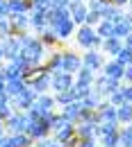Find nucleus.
<instances>
[{"label":"nucleus","instance_id":"nucleus-1","mask_svg":"<svg viewBox=\"0 0 132 147\" xmlns=\"http://www.w3.org/2000/svg\"><path fill=\"white\" fill-rule=\"evenodd\" d=\"M30 122H32V120L27 118L25 111H14V113L5 120V129H7V134H23V131H27Z\"/></svg>","mask_w":132,"mask_h":147},{"label":"nucleus","instance_id":"nucleus-2","mask_svg":"<svg viewBox=\"0 0 132 147\" xmlns=\"http://www.w3.org/2000/svg\"><path fill=\"white\" fill-rule=\"evenodd\" d=\"M39 93L32 88V86H25V91L16 95V97H9V107L14 111H27L32 104H34V100H37Z\"/></svg>","mask_w":132,"mask_h":147},{"label":"nucleus","instance_id":"nucleus-3","mask_svg":"<svg viewBox=\"0 0 132 147\" xmlns=\"http://www.w3.org/2000/svg\"><path fill=\"white\" fill-rule=\"evenodd\" d=\"M75 36H77V43H80L82 48H87V50L98 48V45L103 43V38L96 34V30L91 27V25H82V27L75 32Z\"/></svg>","mask_w":132,"mask_h":147},{"label":"nucleus","instance_id":"nucleus-4","mask_svg":"<svg viewBox=\"0 0 132 147\" xmlns=\"http://www.w3.org/2000/svg\"><path fill=\"white\" fill-rule=\"evenodd\" d=\"M73 84H75V75L64 73V70H57V73L53 75V79H50V91L53 93L68 91V88H73Z\"/></svg>","mask_w":132,"mask_h":147},{"label":"nucleus","instance_id":"nucleus-5","mask_svg":"<svg viewBox=\"0 0 132 147\" xmlns=\"http://www.w3.org/2000/svg\"><path fill=\"white\" fill-rule=\"evenodd\" d=\"M121 88V82L118 79H109V77H105V75H100V77H96L94 79V91L105 100L109 93H114V91H118Z\"/></svg>","mask_w":132,"mask_h":147},{"label":"nucleus","instance_id":"nucleus-6","mask_svg":"<svg viewBox=\"0 0 132 147\" xmlns=\"http://www.w3.org/2000/svg\"><path fill=\"white\" fill-rule=\"evenodd\" d=\"M80 68H82V55H75V52H71V50L62 52V70H64V73L75 75Z\"/></svg>","mask_w":132,"mask_h":147},{"label":"nucleus","instance_id":"nucleus-7","mask_svg":"<svg viewBox=\"0 0 132 147\" xmlns=\"http://www.w3.org/2000/svg\"><path fill=\"white\" fill-rule=\"evenodd\" d=\"M50 79H53V75L50 73H46V70H39L30 82H27V86H32L34 91L41 95V93H48L50 91Z\"/></svg>","mask_w":132,"mask_h":147},{"label":"nucleus","instance_id":"nucleus-8","mask_svg":"<svg viewBox=\"0 0 132 147\" xmlns=\"http://www.w3.org/2000/svg\"><path fill=\"white\" fill-rule=\"evenodd\" d=\"M103 63H105V61H103V55H100L96 48L87 50V52L82 55V66H87V68H89V70H94V73L103 68Z\"/></svg>","mask_w":132,"mask_h":147},{"label":"nucleus","instance_id":"nucleus-9","mask_svg":"<svg viewBox=\"0 0 132 147\" xmlns=\"http://www.w3.org/2000/svg\"><path fill=\"white\" fill-rule=\"evenodd\" d=\"M103 75L105 77H109V79H118V82H123V73H125V66L123 63H118L116 59L112 61H107V63H103Z\"/></svg>","mask_w":132,"mask_h":147},{"label":"nucleus","instance_id":"nucleus-10","mask_svg":"<svg viewBox=\"0 0 132 147\" xmlns=\"http://www.w3.org/2000/svg\"><path fill=\"white\" fill-rule=\"evenodd\" d=\"M98 118H100V122H114V125H118V120H116V107H112L107 100H103L100 104H98Z\"/></svg>","mask_w":132,"mask_h":147},{"label":"nucleus","instance_id":"nucleus-11","mask_svg":"<svg viewBox=\"0 0 132 147\" xmlns=\"http://www.w3.org/2000/svg\"><path fill=\"white\" fill-rule=\"evenodd\" d=\"M25 134H27V136H30V138L37 143V140H43V138H48V136H50V129L46 127L41 120H32Z\"/></svg>","mask_w":132,"mask_h":147},{"label":"nucleus","instance_id":"nucleus-12","mask_svg":"<svg viewBox=\"0 0 132 147\" xmlns=\"http://www.w3.org/2000/svg\"><path fill=\"white\" fill-rule=\"evenodd\" d=\"M50 138L55 140V143H62V145H66V143H71V140H75V125H68V127L64 129H57L50 134Z\"/></svg>","mask_w":132,"mask_h":147},{"label":"nucleus","instance_id":"nucleus-13","mask_svg":"<svg viewBox=\"0 0 132 147\" xmlns=\"http://www.w3.org/2000/svg\"><path fill=\"white\" fill-rule=\"evenodd\" d=\"M68 122H73L75 125L77 120H80V111H82V104H80V100H75V102H71V104H66V107H62V109H57Z\"/></svg>","mask_w":132,"mask_h":147},{"label":"nucleus","instance_id":"nucleus-14","mask_svg":"<svg viewBox=\"0 0 132 147\" xmlns=\"http://www.w3.org/2000/svg\"><path fill=\"white\" fill-rule=\"evenodd\" d=\"M96 122L91 120H80L75 122V136L77 138H96Z\"/></svg>","mask_w":132,"mask_h":147},{"label":"nucleus","instance_id":"nucleus-15","mask_svg":"<svg viewBox=\"0 0 132 147\" xmlns=\"http://www.w3.org/2000/svg\"><path fill=\"white\" fill-rule=\"evenodd\" d=\"M5 140H7V145H9V147H32V145H34V140H32L25 131H23V134H7Z\"/></svg>","mask_w":132,"mask_h":147},{"label":"nucleus","instance_id":"nucleus-16","mask_svg":"<svg viewBox=\"0 0 132 147\" xmlns=\"http://www.w3.org/2000/svg\"><path fill=\"white\" fill-rule=\"evenodd\" d=\"M68 9H71V20H73L75 25H84L87 14H89V7L82 5V2H77V5H68Z\"/></svg>","mask_w":132,"mask_h":147},{"label":"nucleus","instance_id":"nucleus-17","mask_svg":"<svg viewBox=\"0 0 132 147\" xmlns=\"http://www.w3.org/2000/svg\"><path fill=\"white\" fill-rule=\"evenodd\" d=\"M25 79L23 77H16V79H7L5 82V93L9 95V97H16V95H21V93L25 91Z\"/></svg>","mask_w":132,"mask_h":147},{"label":"nucleus","instance_id":"nucleus-18","mask_svg":"<svg viewBox=\"0 0 132 147\" xmlns=\"http://www.w3.org/2000/svg\"><path fill=\"white\" fill-rule=\"evenodd\" d=\"M0 45H2V52H5V57H7V59L21 55V45H18V41H16V36L2 38V41H0Z\"/></svg>","mask_w":132,"mask_h":147},{"label":"nucleus","instance_id":"nucleus-19","mask_svg":"<svg viewBox=\"0 0 132 147\" xmlns=\"http://www.w3.org/2000/svg\"><path fill=\"white\" fill-rule=\"evenodd\" d=\"M30 25L41 32L46 25H48V20H46V9H41V7H32V16H30Z\"/></svg>","mask_w":132,"mask_h":147},{"label":"nucleus","instance_id":"nucleus-20","mask_svg":"<svg viewBox=\"0 0 132 147\" xmlns=\"http://www.w3.org/2000/svg\"><path fill=\"white\" fill-rule=\"evenodd\" d=\"M53 30H55V34H57L59 41H66L68 36H73V32H75V23H73L71 18H66L64 23H59V25L53 27Z\"/></svg>","mask_w":132,"mask_h":147},{"label":"nucleus","instance_id":"nucleus-21","mask_svg":"<svg viewBox=\"0 0 132 147\" xmlns=\"http://www.w3.org/2000/svg\"><path fill=\"white\" fill-rule=\"evenodd\" d=\"M7 7H9V16H16V14H27L32 9V2L30 0H7Z\"/></svg>","mask_w":132,"mask_h":147},{"label":"nucleus","instance_id":"nucleus-22","mask_svg":"<svg viewBox=\"0 0 132 147\" xmlns=\"http://www.w3.org/2000/svg\"><path fill=\"white\" fill-rule=\"evenodd\" d=\"M116 120H118L121 127H125V125L132 122V104L130 102H123L121 107H116Z\"/></svg>","mask_w":132,"mask_h":147},{"label":"nucleus","instance_id":"nucleus-23","mask_svg":"<svg viewBox=\"0 0 132 147\" xmlns=\"http://www.w3.org/2000/svg\"><path fill=\"white\" fill-rule=\"evenodd\" d=\"M53 95H55V104L59 107V109L77 100V97H75V88H68V91H59V93H53Z\"/></svg>","mask_w":132,"mask_h":147},{"label":"nucleus","instance_id":"nucleus-24","mask_svg":"<svg viewBox=\"0 0 132 147\" xmlns=\"http://www.w3.org/2000/svg\"><path fill=\"white\" fill-rule=\"evenodd\" d=\"M100 48H103V52H105V55H114V57H116V52L123 48V43H121V38L112 36V38H103Z\"/></svg>","mask_w":132,"mask_h":147},{"label":"nucleus","instance_id":"nucleus-25","mask_svg":"<svg viewBox=\"0 0 132 147\" xmlns=\"http://www.w3.org/2000/svg\"><path fill=\"white\" fill-rule=\"evenodd\" d=\"M9 18H12V34H14V32H23V30L30 27L27 14H16V16H9Z\"/></svg>","mask_w":132,"mask_h":147},{"label":"nucleus","instance_id":"nucleus-26","mask_svg":"<svg viewBox=\"0 0 132 147\" xmlns=\"http://www.w3.org/2000/svg\"><path fill=\"white\" fill-rule=\"evenodd\" d=\"M34 102H37L43 111H57L55 109V107H57V104H55V95H50V93H41V95H37Z\"/></svg>","mask_w":132,"mask_h":147},{"label":"nucleus","instance_id":"nucleus-27","mask_svg":"<svg viewBox=\"0 0 132 147\" xmlns=\"http://www.w3.org/2000/svg\"><path fill=\"white\" fill-rule=\"evenodd\" d=\"M94 79H96L94 70H89L87 66H82V68L75 73V82L77 84H89V86H94Z\"/></svg>","mask_w":132,"mask_h":147},{"label":"nucleus","instance_id":"nucleus-28","mask_svg":"<svg viewBox=\"0 0 132 147\" xmlns=\"http://www.w3.org/2000/svg\"><path fill=\"white\" fill-rule=\"evenodd\" d=\"M46 68V73L55 75L57 70H62V52H53V55L48 57V63L43 66Z\"/></svg>","mask_w":132,"mask_h":147},{"label":"nucleus","instance_id":"nucleus-29","mask_svg":"<svg viewBox=\"0 0 132 147\" xmlns=\"http://www.w3.org/2000/svg\"><path fill=\"white\" fill-rule=\"evenodd\" d=\"M100 102H103V97H100V95H98L94 88H91V93H89V95H87L84 100H80L82 109H94V111L98 109V104H100Z\"/></svg>","mask_w":132,"mask_h":147},{"label":"nucleus","instance_id":"nucleus-30","mask_svg":"<svg viewBox=\"0 0 132 147\" xmlns=\"http://www.w3.org/2000/svg\"><path fill=\"white\" fill-rule=\"evenodd\" d=\"M96 34H98L100 38H112L114 36V23H109V20H100L98 27H96Z\"/></svg>","mask_w":132,"mask_h":147},{"label":"nucleus","instance_id":"nucleus-31","mask_svg":"<svg viewBox=\"0 0 132 147\" xmlns=\"http://www.w3.org/2000/svg\"><path fill=\"white\" fill-rule=\"evenodd\" d=\"M130 32H132V30H130V25H128V20H125V16L114 23V36H116V38H125Z\"/></svg>","mask_w":132,"mask_h":147},{"label":"nucleus","instance_id":"nucleus-32","mask_svg":"<svg viewBox=\"0 0 132 147\" xmlns=\"http://www.w3.org/2000/svg\"><path fill=\"white\" fill-rule=\"evenodd\" d=\"M118 127H121V125H114V122H100V125L96 127V138H103V136H107V134L116 131Z\"/></svg>","mask_w":132,"mask_h":147},{"label":"nucleus","instance_id":"nucleus-33","mask_svg":"<svg viewBox=\"0 0 132 147\" xmlns=\"http://www.w3.org/2000/svg\"><path fill=\"white\" fill-rule=\"evenodd\" d=\"M118 129L112 131V134H107V136H103V138H98V143H100L103 147H118Z\"/></svg>","mask_w":132,"mask_h":147},{"label":"nucleus","instance_id":"nucleus-34","mask_svg":"<svg viewBox=\"0 0 132 147\" xmlns=\"http://www.w3.org/2000/svg\"><path fill=\"white\" fill-rule=\"evenodd\" d=\"M118 147H132V131L128 127L118 129Z\"/></svg>","mask_w":132,"mask_h":147},{"label":"nucleus","instance_id":"nucleus-35","mask_svg":"<svg viewBox=\"0 0 132 147\" xmlns=\"http://www.w3.org/2000/svg\"><path fill=\"white\" fill-rule=\"evenodd\" d=\"M114 59H116L118 63H123V66H130V63H132V50L123 45V48L116 52V57H114Z\"/></svg>","mask_w":132,"mask_h":147},{"label":"nucleus","instance_id":"nucleus-36","mask_svg":"<svg viewBox=\"0 0 132 147\" xmlns=\"http://www.w3.org/2000/svg\"><path fill=\"white\" fill-rule=\"evenodd\" d=\"M12 36V20L7 16H0V38Z\"/></svg>","mask_w":132,"mask_h":147},{"label":"nucleus","instance_id":"nucleus-37","mask_svg":"<svg viewBox=\"0 0 132 147\" xmlns=\"http://www.w3.org/2000/svg\"><path fill=\"white\" fill-rule=\"evenodd\" d=\"M73 88H75V97H77V100H84V97L91 93L94 86H89V84H77V82H75V84H73Z\"/></svg>","mask_w":132,"mask_h":147},{"label":"nucleus","instance_id":"nucleus-38","mask_svg":"<svg viewBox=\"0 0 132 147\" xmlns=\"http://www.w3.org/2000/svg\"><path fill=\"white\" fill-rule=\"evenodd\" d=\"M105 100H107V102H109L112 107H121V104L125 102V97H123V93H121V88H118V91H114V93H109V95H107Z\"/></svg>","mask_w":132,"mask_h":147},{"label":"nucleus","instance_id":"nucleus-39","mask_svg":"<svg viewBox=\"0 0 132 147\" xmlns=\"http://www.w3.org/2000/svg\"><path fill=\"white\" fill-rule=\"evenodd\" d=\"M25 113H27V118H30V120H41L46 111H43V109H41V107H39V104H37V102H34V104H32L30 109L25 111Z\"/></svg>","mask_w":132,"mask_h":147},{"label":"nucleus","instance_id":"nucleus-40","mask_svg":"<svg viewBox=\"0 0 132 147\" xmlns=\"http://www.w3.org/2000/svg\"><path fill=\"white\" fill-rule=\"evenodd\" d=\"M103 16H100V11H96V9H89V14H87V20H84V25H96V23H100Z\"/></svg>","mask_w":132,"mask_h":147},{"label":"nucleus","instance_id":"nucleus-41","mask_svg":"<svg viewBox=\"0 0 132 147\" xmlns=\"http://www.w3.org/2000/svg\"><path fill=\"white\" fill-rule=\"evenodd\" d=\"M68 125H73V122H68L59 111H57V118H55V125H53V131H57V129H64V127H68Z\"/></svg>","mask_w":132,"mask_h":147},{"label":"nucleus","instance_id":"nucleus-42","mask_svg":"<svg viewBox=\"0 0 132 147\" xmlns=\"http://www.w3.org/2000/svg\"><path fill=\"white\" fill-rule=\"evenodd\" d=\"M121 93H123V97H125V102H130L132 104V84H121Z\"/></svg>","mask_w":132,"mask_h":147},{"label":"nucleus","instance_id":"nucleus-43","mask_svg":"<svg viewBox=\"0 0 132 147\" xmlns=\"http://www.w3.org/2000/svg\"><path fill=\"white\" fill-rule=\"evenodd\" d=\"M32 7H41V9H48L50 7V0H30Z\"/></svg>","mask_w":132,"mask_h":147},{"label":"nucleus","instance_id":"nucleus-44","mask_svg":"<svg viewBox=\"0 0 132 147\" xmlns=\"http://www.w3.org/2000/svg\"><path fill=\"white\" fill-rule=\"evenodd\" d=\"M123 82L125 84H132V63L125 66V73H123Z\"/></svg>","mask_w":132,"mask_h":147},{"label":"nucleus","instance_id":"nucleus-45","mask_svg":"<svg viewBox=\"0 0 132 147\" xmlns=\"http://www.w3.org/2000/svg\"><path fill=\"white\" fill-rule=\"evenodd\" d=\"M71 0H50V7H68Z\"/></svg>","mask_w":132,"mask_h":147},{"label":"nucleus","instance_id":"nucleus-46","mask_svg":"<svg viewBox=\"0 0 132 147\" xmlns=\"http://www.w3.org/2000/svg\"><path fill=\"white\" fill-rule=\"evenodd\" d=\"M0 16H9V7H7V0H0Z\"/></svg>","mask_w":132,"mask_h":147},{"label":"nucleus","instance_id":"nucleus-47","mask_svg":"<svg viewBox=\"0 0 132 147\" xmlns=\"http://www.w3.org/2000/svg\"><path fill=\"white\" fill-rule=\"evenodd\" d=\"M2 138H7V129H5V122L0 120V140H2Z\"/></svg>","mask_w":132,"mask_h":147},{"label":"nucleus","instance_id":"nucleus-48","mask_svg":"<svg viewBox=\"0 0 132 147\" xmlns=\"http://www.w3.org/2000/svg\"><path fill=\"white\" fill-rule=\"evenodd\" d=\"M123 45H125V48H130V50H132V32L128 34V36H125V43H123Z\"/></svg>","mask_w":132,"mask_h":147},{"label":"nucleus","instance_id":"nucleus-49","mask_svg":"<svg viewBox=\"0 0 132 147\" xmlns=\"http://www.w3.org/2000/svg\"><path fill=\"white\" fill-rule=\"evenodd\" d=\"M125 2H128V0H112L114 7H121V5H125Z\"/></svg>","mask_w":132,"mask_h":147},{"label":"nucleus","instance_id":"nucleus-50","mask_svg":"<svg viewBox=\"0 0 132 147\" xmlns=\"http://www.w3.org/2000/svg\"><path fill=\"white\" fill-rule=\"evenodd\" d=\"M125 20H128V25H130V30H132V16H125Z\"/></svg>","mask_w":132,"mask_h":147},{"label":"nucleus","instance_id":"nucleus-51","mask_svg":"<svg viewBox=\"0 0 132 147\" xmlns=\"http://www.w3.org/2000/svg\"><path fill=\"white\" fill-rule=\"evenodd\" d=\"M5 59V52H2V45H0V61Z\"/></svg>","mask_w":132,"mask_h":147},{"label":"nucleus","instance_id":"nucleus-52","mask_svg":"<svg viewBox=\"0 0 132 147\" xmlns=\"http://www.w3.org/2000/svg\"><path fill=\"white\" fill-rule=\"evenodd\" d=\"M125 127H128V129H130V131H132V122H130V125H125Z\"/></svg>","mask_w":132,"mask_h":147},{"label":"nucleus","instance_id":"nucleus-53","mask_svg":"<svg viewBox=\"0 0 132 147\" xmlns=\"http://www.w3.org/2000/svg\"><path fill=\"white\" fill-rule=\"evenodd\" d=\"M91 147H103V145H100V143H96V145H91Z\"/></svg>","mask_w":132,"mask_h":147},{"label":"nucleus","instance_id":"nucleus-54","mask_svg":"<svg viewBox=\"0 0 132 147\" xmlns=\"http://www.w3.org/2000/svg\"><path fill=\"white\" fill-rule=\"evenodd\" d=\"M130 2H132V0H130Z\"/></svg>","mask_w":132,"mask_h":147}]
</instances>
